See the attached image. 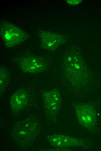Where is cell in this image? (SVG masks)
Wrapping results in <instances>:
<instances>
[{
  "mask_svg": "<svg viewBox=\"0 0 101 151\" xmlns=\"http://www.w3.org/2000/svg\"><path fill=\"white\" fill-rule=\"evenodd\" d=\"M64 57L61 70L63 80L76 87L86 85L90 80V73L78 51L71 49Z\"/></svg>",
  "mask_w": 101,
  "mask_h": 151,
  "instance_id": "cell-1",
  "label": "cell"
},
{
  "mask_svg": "<svg viewBox=\"0 0 101 151\" xmlns=\"http://www.w3.org/2000/svg\"><path fill=\"white\" fill-rule=\"evenodd\" d=\"M41 125L39 119L33 116L15 124L11 134L15 142L21 145L31 143L39 134Z\"/></svg>",
  "mask_w": 101,
  "mask_h": 151,
  "instance_id": "cell-2",
  "label": "cell"
},
{
  "mask_svg": "<svg viewBox=\"0 0 101 151\" xmlns=\"http://www.w3.org/2000/svg\"><path fill=\"white\" fill-rule=\"evenodd\" d=\"M18 68L24 72L36 73L45 72L48 68L47 62L42 57L30 53H25L16 59Z\"/></svg>",
  "mask_w": 101,
  "mask_h": 151,
  "instance_id": "cell-3",
  "label": "cell"
},
{
  "mask_svg": "<svg viewBox=\"0 0 101 151\" xmlns=\"http://www.w3.org/2000/svg\"><path fill=\"white\" fill-rule=\"evenodd\" d=\"M0 36L5 45L8 47L16 46L27 39V33L15 24L3 22L0 24Z\"/></svg>",
  "mask_w": 101,
  "mask_h": 151,
  "instance_id": "cell-4",
  "label": "cell"
},
{
  "mask_svg": "<svg viewBox=\"0 0 101 151\" xmlns=\"http://www.w3.org/2000/svg\"><path fill=\"white\" fill-rule=\"evenodd\" d=\"M32 91L24 87L18 89L11 96L10 104L12 110L20 113L26 110L32 103L34 98Z\"/></svg>",
  "mask_w": 101,
  "mask_h": 151,
  "instance_id": "cell-5",
  "label": "cell"
},
{
  "mask_svg": "<svg viewBox=\"0 0 101 151\" xmlns=\"http://www.w3.org/2000/svg\"><path fill=\"white\" fill-rule=\"evenodd\" d=\"M76 115L80 124L85 128L90 129L96 121V114L94 108L86 103H79L75 107Z\"/></svg>",
  "mask_w": 101,
  "mask_h": 151,
  "instance_id": "cell-6",
  "label": "cell"
},
{
  "mask_svg": "<svg viewBox=\"0 0 101 151\" xmlns=\"http://www.w3.org/2000/svg\"><path fill=\"white\" fill-rule=\"evenodd\" d=\"M50 145L58 148L80 146L84 141L77 138L63 134H54L47 137Z\"/></svg>",
  "mask_w": 101,
  "mask_h": 151,
  "instance_id": "cell-7",
  "label": "cell"
},
{
  "mask_svg": "<svg viewBox=\"0 0 101 151\" xmlns=\"http://www.w3.org/2000/svg\"><path fill=\"white\" fill-rule=\"evenodd\" d=\"M45 108L50 113H56L61 105L60 94L58 89L54 88L44 92L42 95Z\"/></svg>",
  "mask_w": 101,
  "mask_h": 151,
  "instance_id": "cell-8",
  "label": "cell"
},
{
  "mask_svg": "<svg viewBox=\"0 0 101 151\" xmlns=\"http://www.w3.org/2000/svg\"><path fill=\"white\" fill-rule=\"evenodd\" d=\"M41 47L45 50L54 51L64 42L63 37L58 34L44 31L39 33Z\"/></svg>",
  "mask_w": 101,
  "mask_h": 151,
  "instance_id": "cell-9",
  "label": "cell"
},
{
  "mask_svg": "<svg viewBox=\"0 0 101 151\" xmlns=\"http://www.w3.org/2000/svg\"><path fill=\"white\" fill-rule=\"evenodd\" d=\"M11 75L8 70L4 67H0V89L1 94L6 89L11 80Z\"/></svg>",
  "mask_w": 101,
  "mask_h": 151,
  "instance_id": "cell-10",
  "label": "cell"
},
{
  "mask_svg": "<svg viewBox=\"0 0 101 151\" xmlns=\"http://www.w3.org/2000/svg\"><path fill=\"white\" fill-rule=\"evenodd\" d=\"M67 1V3L69 5H75L78 4L81 2V0H68Z\"/></svg>",
  "mask_w": 101,
  "mask_h": 151,
  "instance_id": "cell-11",
  "label": "cell"
}]
</instances>
